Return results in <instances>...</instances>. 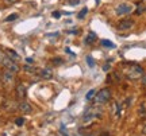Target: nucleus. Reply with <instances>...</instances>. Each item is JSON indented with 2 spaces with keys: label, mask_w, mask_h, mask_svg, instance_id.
<instances>
[{
  "label": "nucleus",
  "mask_w": 146,
  "mask_h": 136,
  "mask_svg": "<svg viewBox=\"0 0 146 136\" xmlns=\"http://www.w3.org/2000/svg\"><path fill=\"white\" fill-rule=\"evenodd\" d=\"M122 73L129 79L135 81V79L142 78V76H143L145 72H143V68L141 65H137V63H123L122 65Z\"/></svg>",
  "instance_id": "nucleus-1"
},
{
  "label": "nucleus",
  "mask_w": 146,
  "mask_h": 136,
  "mask_svg": "<svg viewBox=\"0 0 146 136\" xmlns=\"http://www.w3.org/2000/svg\"><path fill=\"white\" fill-rule=\"evenodd\" d=\"M0 65L3 66V68H5L7 70H10V72H12V73H18L19 72V65L16 62H14V59H11L7 54H5V51H0Z\"/></svg>",
  "instance_id": "nucleus-2"
},
{
  "label": "nucleus",
  "mask_w": 146,
  "mask_h": 136,
  "mask_svg": "<svg viewBox=\"0 0 146 136\" xmlns=\"http://www.w3.org/2000/svg\"><path fill=\"white\" fill-rule=\"evenodd\" d=\"M95 99H96V102H98V104H107L110 101V99H111V89H110V88L100 89L99 92H96Z\"/></svg>",
  "instance_id": "nucleus-3"
},
{
  "label": "nucleus",
  "mask_w": 146,
  "mask_h": 136,
  "mask_svg": "<svg viewBox=\"0 0 146 136\" xmlns=\"http://www.w3.org/2000/svg\"><path fill=\"white\" fill-rule=\"evenodd\" d=\"M1 84L4 85L5 88H12L15 84V73L5 69L4 73H1Z\"/></svg>",
  "instance_id": "nucleus-4"
},
{
  "label": "nucleus",
  "mask_w": 146,
  "mask_h": 136,
  "mask_svg": "<svg viewBox=\"0 0 146 136\" xmlns=\"http://www.w3.org/2000/svg\"><path fill=\"white\" fill-rule=\"evenodd\" d=\"M134 26V20L133 19H122V20L116 24V28L119 31H127V30H131Z\"/></svg>",
  "instance_id": "nucleus-5"
},
{
  "label": "nucleus",
  "mask_w": 146,
  "mask_h": 136,
  "mask_svg": "<svg viewBox=\"0 0 146 136\" xmlns=\"http://www.w3.org/2000/svg\"><path fill=\"white\" fill-rule=\"evenodd\" d=\"M131 11H133V5L129 4V3H122V4H119L115 8L116 15H127V14H130Z\"/></svg>",
  "instance_id": "nucleus-6"
},
{
  "label": "nucleus",
  "mask_w": 146,
  "mask_h": 136,
  "mask_svg": "<svg viewBox=\"0 0 146 136\" xmlns=\"http://www.w3.org/2000/svg\"><path fill=\"white\" fill-rule=\"evenodd\" d=\"M100 112L99 110H96V108H89V109H87L85 110V113H84V116H83V121L84 123H88V121H91V120H94L96 116L99 115Z\"/></svg>",
  "instance_id": "nucleus-7"
},
{
  "label": "nucleus",
  "mask_w": 146,
  "mask_h": 136,
  "mask_svg": "<svg viewBox=\"0 0 146 136\" xmlns=\"http://www.w3.org/2000/svg\"><path fill=\"white\" fill-rule=\"evenodd\" d=\"M15 93H16V97L21 100H25L26 99V96H27V90H26V86L23 84H18L15 86Z\"/></svg>",
  "instance_id": "nucleus-8"
},
{
  "label": "nucleus",
  "mask_w": 146,
  "mask_h": 136,
  "mask_svg": "<svg viewBox=\"0 0 146 136\" xmlns=\"http://www.w3.org/2000/svg\"><path fill=\"white\" fill-rule=\"evenodd\" d=\"M18 109L21 110L22 113H30L33 110V108H31V105L29 104L27 101H25V100H22L21 102L18 104Z\"/></svg>",
  "instance_id": "nucleus-9"
},
{
  "label": "nucleus",
  "mask_w": 146,
  "mask_h": 136,
  "mask_svg": "<svg viewBox=\"0 0 146 136\" xmlns=\"http://www.w3.org/2000/svg\"><path fill=\"white\" fill-rule=\"evenodd\" d=\"M39 76L43 79H52L53 78V70L50 68H43L39 70Z\"/></svg>",
  "instance_id": "nucleus-10"
},
{
  "label": "nucleus",
  "mask_w": 146,
  "mask_h": 136,
  "mask_svg": "<svg viewBox=\"0 0 146 136\" xmlns=\"http://www.w3.org/2000/svg\"><path fill=\"white\" fill-rule=\"evenodd\" d=\"M96 39H98V37H96V34L91 31V32L88 34V35H87V38H85V43H87V45L95 43V42H96Z\"/></svg>",
  "instance_id": "nucleus-11"
},
{
  "label": "nucleus",
  "mask_w": 146,
  "mask_h": 136,
  "mask_svg": "<svg viewBox=\"0 0 146 136\" xmlns=\"http://www.w3.org/2000/svg\"><path fill=\"white\" fill-rule=\"evenodd\" d=\"M5 54H7L11 59H15V61H18V59H19V54H18V53H15L14 50H10V49H8V50H5Z\"/></svg>",
  "instance_id": "nucleus-12"
},
{
  "label": "nucleus",
  "mask_w": 146,
  "mask_h": 136,
  "mask_svg": "<svg viewBox=\"0 0 146 136\" xmlns=\"http://www.w3.org/2000/svg\"><path fill=\"white\" fill-rule=\"evenodd\" d=\"M102 46L108 47V49H115V45L108 39H102Z\"/></svg>",
  "instance_id": "nucleus-13"
},
{
  "label": "nucleus",
  "mask_w": 146,
  "mask_h": 136,
  "mask_svg": "<svg viewBox=\"0 0 146 136\" xmlns=\"http://www.w3.org/2000/svg\"><path fill=\"white\" fill-rule=\"evenodd\" d=\"M145 11H146V5L143 4V3H141V4L137 5V11H135L137 15H141L142 12H145Z\"/></svg>",
  "instance_id": "nucleus-14"
},
{
  "label": "nucleus",
  "mask_w": 146,
  "mask_h": 136,
  "mask_svg": "<svg viewBox=\"0 0 146 136\" xmlns=\"http://www.w3.org/2000/svg\"><path fill=\"white\" fill-rule=\"evenodd\" d=\"M87 12H88V8H87V7H84L83 10L77 14V19H80V20H81V19H84V16L87 15Z\"/></svg>",
  "instance_id": "nucleus-15"
},
{
  "label": "nucleus",
  "mask_w": 146,
  "mask_h": 136,
  "mask_svg": "<svg viewBox=\"0 0 146 136\" xmlns=\"http://www.w3.org/2000/svg\"><path fill=\"white\" fill-rule=\"evenodd\" d=\"M87 65H88L89 68H94L96 62H95V59L92 58V55H87Z\"/></svg>",
  "instance_id": "nucleus-16"
},
{
  "label": "nucleus",
  "mask_w": 146,
  "mask_h": 136,
  "mask_svg": "<svg viewBox=\"0 0 146 136\" xmlns=\"http://www.w3.org/2000/svg\"><path fill=\"white\" fill-rule=\"evenodd\" d=\"M95 96H96V90H95V89H91V90L88 92V93H87L85 99H87V100H92V99L95 97Z\"/></svg>",
  "instance_id": "nucleus-17"
},
{
  "label": "nucleus",
  "mask_w": 146,
  "mask_h": 136,
  "mask_svg": "<svg viewBox=\"0 0 146 136\" xmlns=\"http://www.w3.org/2000/svg\"><path fill=\"white\" fill-rule=\"evenodd\" d=\"M15 19H18V14H11L5 18V22H14Z\"/></svg>",
  "instance_id": "nucleus-18"
},
{
  "label": "nucleus",
  "mask_w": 146,
  "mask_h": 136,
  "mask_svg": "<svg viewBox=\"0 0 146 136\" xmlns=\"http://www.w3.org/2000/svg\"><path fill=\"white\" fill-rule=\"evenodd\" d=\"M52 62L54 63V65H62L64 59H62V58H60V57H56V58H53V59H52Z\"/></svg>",
  "instance_id": "nucleus-19"
},
{
  "label": "nucleus",
  "mask_w": 146,
  "mask_h": 136,
  "mask_svg": "<svg viewBox=\"0 0 146 136\" xmlns=\"http://www.w3.org/2000/svg\"><path fill=\"white\" fill-rule=\"evenodd\" d=\"M139 115H141V117H146V106H145V104L141 105V108H139Z\"/></svg>",
  "instance_id": "nucleus-20"
},
{
  "label": "nucleus",
  "mask_w": 146,
  "mask_h": 136,
  "mask_svg": "<svg viewBox=\"0 0 146 136\" xmlns=\"http://www.w3.org/2000/svg\"><path fill=\"white\" fill-rule=\"evenodd\" d=\"M15 124H16L18 127H22L23 124H25V119H23V117H19V119H16V120H15Z\"/></svg>",
  "instance_id": "nucleus-21"
},
{
  "label": "nucleus",
  "mask_w": 146,
  "mask_h": 136,
  "mask_svg": "<svg viewBox=\"0 0 146 136\" xmlns=\"http://www.w3.org/2000/svg\"><path fill=\"white\" fill-rule=\"evenodd\" d=\"M78 3H80V0H68V4H70V5H76Z\"/></svg>",
  "instance_id": "nucleus-22"
},
{
  "label": "nucleus",
  "mask_w": 146,
  "mask_h": 136,
  "mask_svg": "<svg viewBox=\"0 0 146 136\" xmlns=\"http://www.w3.org/2000/svg\"><path fill=\"white\" fill-rule=\"evenodd\" d=\"M60 16H61V12H60V11H54V12H53V18H60Z\"/></svg>",
  "instance_id": "nucleus-23"
},
{
  "label": "nucleus",
  "mask_w": 146,
  "mask_h": 136,
  "mask_svg": "<svg viewBox=\"0 0 146 136\" xmlns=\"http://www.w3.org/2000/svg\"><path fill=\"white\" fill-rule=\"evenodd\" d=\"M60 131H61V133H62L64 136H69L68 133H66V131H65V127L64 125H61V129H60Z\"/></svg>",
  "instance_id": "nucleus-24"
},
{
  "label": "nucleus",
  "mask_w": 146,
  "mask_h": 136,
  "mask_svg": "<svg viewBox=\"0 0 146 136\" xmlns=\"http://www.w3.org/2000/svg\"><path fill=\"white\" fill-rule=\"evenodd\" d=\"M142 85H145L146 86V73H143V76H142Z\"/></svg>",
  "instance_id": "nucleus-25"
},
{
  "label": "nucleus",
  "mask_w": 146,
  "mask_h": 136,
  "mask_svg": "<svg viewBox=\"0 0 146 136\" xmlns=\"http://www.w3.org/2000/svg\"><path fill=\"white\" fill-rule=\"evenodd\" d=\"M65 51L68 53V54H72V55H74V54H73V53H72V50H70L69 47H66V49H65Z\"/></svg>",
  "instance_id": "nucleus-26"
},
{
  "label": "nucleus",
  "mask_w": 146,
  "mask_h": 136,
  "mask_svg": "<svg viewBox=\"0 0 146 136\" xmlns=\"http://www.w3.org/2000/svg\"><path fill=\"white\" fill-rule=\"evenodd\" d=\"M26 62L29 63V65H33V58H27V59H26Z\"/></svg>",
  "instance_id": "nucleus-27"
},
{
  "label": "nucleus",
  "mask_w": 146,
  "mask_h": 136,
  "mask_svg": "<svg viewBox=\"0 0 146 136\" xmlns=\"http://www.w3.org/2000/svg\"><path fill=\"white\" fill-rule=\"evenodd\" d=\"M5 1H7V3H10V4H12V3H16L18 0H5Z\"/></svg>",
  "instance_id": "nucleus-28"
},
{
  "label": "nucleus",
  "mask_w": 146,
  "mask_h": 136,
  "mask_svg": "<svg viewBox=\"0 0 146 136\" xmlns=\"http://www.w3.org/2000/svg\"><path fill=\"white\" fill-rule=\"evenodd\" d=\"M108 69H110V65H106V66H103V70H104V72H107Z\"/></svg>",
  "instance_id": "nucleus-29"
},
{
  "label": "nucleus",
  "mask_w": 146,
  "mask_h": 136,
  "mask_svg": "<svg viewBox=\"0 0 146 136\" xmlns=\"http://www.w3.org/2000/svg\"><path fill=\"white\" fill-rule=\"evenodd\" d=\"M142 133H143V135H145V136H146V125H145V127H143V129H142Z\"/></svg>",
  "instance_id": "nucleus-30"
},
{
  "label": "nucleus",
  "mask_w": 146,
  "mask_h": 136,
  "mask_svg": "<svg viewBox=\"0 0 146 136\" xmlns=\"http://www.w3.org/2000/svg\"><path fill=\"white\" fill-rule=\"evenodd\" d=\"M102 136H110V135H108V133H107V132H106V133H103V135H102Z\"/></svg>",
  "instance_id": "nucleus-31"
},
{
  "label": "nucleus",
  "mask_w": 146,
  "mask_h": 136,
  "mask_svg": "<svg viewBox=\"0 0 146 136\" xmlns=\"http://www.w3.org/2000/svg\"><path fill=\"white\" fill-rule=\"evenodd\" d=\"M142 3H143V4L146 5V0H142Z\"/></svg>",
  "instance_id": "nucleus-32"
},
{
  "label": "nucleus",
  "mask_w": 146,
  "mask_h": 136,
  "mask_svg": "<svg viewBox=\"0 0 146 136\" xmlns=\"http://www.w3.org/2000/svg\"><path fill=\"white\" fill-rule=\"evenodd\" d=\"M0 82H1V73H0Z\"/></svg>",
  "instance_id": "nucleus-33"
}]
</instances>
